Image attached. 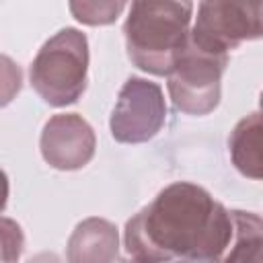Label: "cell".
<instances>
[{
	"label": "cell",
	"instance_id": "1",
	"mask_svg": "<svg viewBox=\"0 0 263 263\" xmlns=\"http://www.w3.org/2000/svg\"><path fill=\"white\" fill-rule=\"evenodd\" d=\"M234 234L232 214L205 189L173 183L125 226V247L140 261L224 259Z\"/></svg>",
	"mask_w": 263,
	"mask_h": 263
},
{
	"label": "cell",
	"instance_id": "2",
	"mask_svg": "<svg viewBox=\"0 0 263 263\" xmlns=\"http://www.w3.org/2000/svg\"><path fill=\"white\" fill-rule=\"evenodd\" d=\"M191 0H132L125 21L129 60L152 74H168L191 41Z\"/></svg>",
	"mask_w": 263,
	"mask_h": 263
},
{
	"label": "cell",
	"instance_id": "3",
	"mask_svg": "<svg viewBox=\"0 0 263 263\" xmlns=\"http://www.w3.org/2000/svg\"><path fill=\"white\" fill-rule=\"evenodd\" d=\"M88 47L76 29H64L51 37L31 66V84L45 103L64 107L74 103L86 86Z\"/></svg>",
	"mask_w": 263,
	"mask_h": 263
},
{
	"label": "cell",
	"instance_id": "4",
	"mask_svg": "<svg viewBox=\"0 0 263 263\" xmlns=\"http://www.w3.org/2000/svg\"><path fill=\"white\" fill-rule=\"evenodd\" d=\"M263 37V0H201L191 41L212 53H228Z\"/></svg>",
	"mask_w": 263,
	"mask_h": 263
},
{
	"label": "cell",
	"instance_id": "5",
	"mask_svg": "<svg viewBox=\"0 0 263 263\" xmlns=\"http://www.w3.org/2000/svg\"><path fill=\"white\" fill-rule=\"evenodd\" d=\"M228 53H212L189 41L168 76V95L177 109L191 115L210 113L220 101V80Z\"/></svg>",
	"mask_w": 263,
	"mask_h": 263
},
{
	"label": "cell",
	"instance_id": "6",
	"mask_svg": "<svg viewBox=\"0 0 263 263\" xmlns=\"http://www.w3.org/2000/svg\"><path fill=\"white\" fill-rule=\"evenodd\" d=\"M164 111L158 84L142 78L127 80L113 109V138L119 142H144L152 138L164 123Z\"/></svg>",
	"mask_w": 263,
	"mask_h": 263
},
{
	"label": "cell",
	"instance_id": "7",
	"mask_svg": "<svg viewBox=\"0 0 263 263\" xmlns=\"http://www.w3.org/2000/svg\"><path fill=\"white\" fill-rule=\"evenodd\" d=\"M92 129L78 115H55L43 129V156L58 168L82 166L92 156Z\"/></svg>",
	"mask_w": 263,
	"mask_h": 263
},
{
	"label": "cell",
	"instance_id": "8",
	"mask_svg": "<svg viewBox=\"0 0 263 263\" xmlns=\"http://www.w3.org/2000/svg\"><path fill=\"white\" fill-rule=\"evenodd\" d=\"M228 146L234 166L245 177L263 181V109L236 123Z\"/></svg>",
	"mask_w": 263,
	"mask_h": 263
},
{
	"label": "cell",
	"instance_id": "9",
	"mask_svg": "<svg viewBox=\"0 0 263 263\" xmlns=\"http://www.w3.org/2000/svg\"><path fill=\"white\" fill-rule=\"evenodd\" d=\"M234 222L232 251L224 255L226 261H263V220L253 212H230Z\"/></svg>",
	"mask_w": 263,
	"mask_h": 263
},
{
	"label": "cell",
	"instance_id": "10",
	"mask_svg": "<svg viewBox=\"0 0 263 263\" xmlns=\"http://www.w3.org/2000/svg\"><path fill=\"white\" fill-rule=\"evenodd\" d=\"M125 6V0H70L72 14L86 25H109Z\"/></svg>",
	"mask_w": 263,
	"mask_h": 263
},
{
	"label": "cell",
	"instance_id": "11",
	"mask_svg": "<svg viewBox=\"0 0 263 263\" xmlns=\"http://www.w3.org/2000/svg\"><path fill=\"white\" fill-rule=\"evenodd\" d=\"M261 109H263V92H261Z\"/></svg>",
	"mask_w": 263,
	"mask_h": 263
}]
</instances>
